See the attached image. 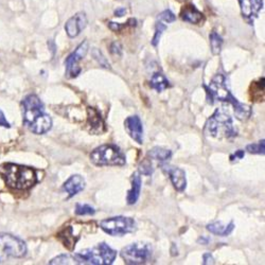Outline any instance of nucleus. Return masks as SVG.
I'll list each match as a JSON object with an SVG mask.
<instances>
[{"instance_id": "1", "label": "nucleus", "mask_w": 265, "mask_h": 265, "mask_svg": "<svg viewBox=\"0 0 265 265\" xmlns=\"http://www.w3.org/2000/svg\"><path fill=\"white\" fill-rule=\"evenodd\" d=\"M23 120L28 129L36 134L47 133L52 127V119L46 113L44 103L36 95H28L22 102Z\"/></svg>"}, {"instance_id": "2", "label": "nucleus", "mask_w": 265, "mask_h": 265, "mask_svg": "<svg viewBox=\"0 0 265 265\" xmlns=\"http://www.w3.org/2000/svg\"><path fill=\"white\" fill-rule=\"evenodd\" d=\"M208 95H210L211 100H218V101L230 103L233 106L234 115L239 120H247L251 115L250 106L241 103L232 96L231 91L226 86V80L223 75H216L209 86H205Z\"/></svg>"}, {"instance_id": "3", "label": "nucleus", "mask_w": 265, "mask_h": 265, "mask_svg": "<svg viewBox=\"0 0 265 265\" xmlns=\"http://www.w3.org/2000/svg\"><path fill=\"white\" fill-rule=\"evenodd\" d=\"M0 174L6 184L15 190H28L38 182L34 169L15 163H5L0 167Z\"/></svg>"}, {"instance_id": "4", "label": "nucleus", "mask_w": 265, "mask_h": 265, "mask_svg": "<svg viewBox=\"0 0 265 265\" xmlns=\"http://www.w3.org/2000/svg\"><path fill=\"white\" fill-rule=\"evenodd\" d=\"M205 134L217 139H230L237 135L232 118L225 107L217 108L205 125Z\"/></svg>"}, {"instance_id": "5", "label": "nucleus", "mask_w": 265, "mask_h": 265, "mask_svg": "<svg viewBox=\"0 0 265 265\" xmlns=\"http://www.w3.org/2000/svg\"><path fill=\"white\" fill-rule=\"evenodd\" d=\"M117 257V251L102 242L93 248L81 250L74 254V260L80 264L109 265L113 264Z\"/></svg>"}, {"instance_id": "6", "label": "nucleus", "mask_w": 265, "mask_h": 265, "mask_svg": "<svg viewBox=\"0 0 265 265\" xmlns=\"http://www.w3.org/2000/svg\"><path fill=\"white\" fill-rule=\"evenodd\" d=\"M90 161L98 167L123 166L126 159L117 145L104 144L91 152Z\"/></svg>"}, {"instance_id": "7", "label": "nucleus", "mask_w": 265, "mask_h": 265, "mask_svg": "<svg viewBox=\"0 0 265 265\" xmlns=\"http://www.w3.org/2000/svg\"><path fill=\"white\" fill-rule=\"evenodd\" d=\"M27 253L26 243L10 233H0V263L9 259L23 258Z\"/></svg>"}, {"instance_id": "8", "label": "nucleus", "mask_w": 265, "mask_h": 265, "mask_svg": "<svg viewBox=\"0 0 265 265\" xmlns=\"http://www.w3.org/2000/svg\"><path fill=\"white\" fill-rule=\"evenodd\" d=\"M101 229L112 236H122L136 230L137 225L134 218L127 216L109 217L100 222Z\"/></svg>"}, {"instance_id": "9", "label": "nucleus", "mask_w": 265, "mask_h": 265, "mask_svg": "<svg viewBox=\"0 0 265 265\" xmlns=\"http://www.w3.org/2000/svg\"><path fill=\"white\" fill-rule=\"evenodd\" d=\"M120 255L126 264H144L152 259L153 250L147 243H133L125 246Z\"/></svg>"}, {"instance_id": "10", "label": "nucleus", "mask_w": 265, "mask_h": 265, "mask_svg": "<svg viewBox=\"0 0 265 265\" xmlns=\"http://www.w3.org/2000/svg\"><path fill=\"white\" fill-rule=\"evenodd\" d=\"M89 49V45L87 41L81 43L78 48L72 52L70 56L66 59V77L69 79L77 78L81 74V68L79 67V63L83 60Z\"/></svg>"}, {"instance_id": "11", "label": "nucleus", "mask_w": 265, "mask_h": 265, "mask_svg": "<svg viewBox=\"0 0 265 265\" xmlns=\"http://www.w3.org/2000/svg\"><path fill=\"white\" fill-rule=\"evenodd\" d=\"M124 127L131 138L138 144L143 143V126L138 116H130L125 119Z\"/></svg>"}, {"instance_id": "12", "label": "nucleus", "mask_w": 265, "mask_h": 265, "mask_svg": "<svg viewBox=\"0 0 265 265\" xmlns=\"http://www.w3.org/2000/svg\"><path fill=\"white\" fill-rule=\"evenodd\" d=\"M162 170L169 175L173 186L178 192H184L187 188L186 173L178 167L170 166V164H163Z\"/></svg>"}, {"instance_id": "13", "label": "nucleus", "mask_w": 265, "mask_h": 265, "mask_svg": "<svg viewBox=\"0 0 265 265\" xmlns=\"http://www.w3.org/2000/svg\"><path fill=\"white\" fill-rule=\"evenodd\" d=\"M87 26V17L85 13L80 12L77 13L75 16L67 21L65 25V30L67 35L71 39H75L81 33L82 30H84Z\"/></svg>"}, {"instance_id": "14", "label": "nucleus", "mask_w": 265, "mask_h": 265, "mask_svg": "<svg viewBox=\"0 0 265 265\" xmlns=\"http://www.w3.org/2000/svg\"><path fill=\"white\" fill-rule=\"evenodd\" d=\"M87 127L94 135H101L106 130L101 115L94 107L87 108Z\"/></svg>"}, {"instance_id": "15", "label": "nucleus", "mask_w": 265, "mask_h": 265, "mask_svg": "<svg viewBox=\"0 0 265 265\" xmlns=\"http://www.w3.org/2000/svg\"><path fill=\"white\" fill-rule=\"evenodd\" d=\"M263 2L264 0H239L243 17L250 23L253 22L254 18L258 17L259 12L262 10Z\"/></svg>"}, {"instance_id": "16", "label": "nucleus", "mask_w": 265, "mask_h": 265, "mask_svg": "<svg viewBox=\"0 0 265 265\" xmlns=\"http://www.w3.org/2000/svg\"><path fill=\"white\" fill-rule=\"evenodd\" d=\"M85 179L81 175L76 174L70 176L65 181V184L63 185V190L68 193V198H71L83 191L85 189Z\"/></svg>"}, {"instance_id": "17", "label": "nucleus", "mask_w": 265, "mask_h": 265, "mask_svg": "<svg viewBox=\"0 0 265 265\" xmlns=\"http://www.w3.org/2000/svg\"><path fill=\"white\" fill-rule=\"evenodd\" d=\"M58 239L63 243L67 249L72 251L76 247V244L79 241V236H75L74 234V228L71 226H67L57 234Z\"/></svg>"}, {"instance_id": "18", "label": "nucleus", "mask_w": 265, "mask_h": 265, "mask_svg": "<svg viewBox=\"0 0 265 265\" xmlns=\"http://www.w3.org/2000/svg\"><path fill=\"white\" fill-rule=\"evenodd\" d=\"M141 176L140 173L135 172L132 177V189L129 191L126 197V202L129 205H135L138 200L140 196V192H141Z\"/></svg>"}, {"instance_id": "19", "label": "nucleus", "mask_w": 265, "mask_h": 265, "mask_svg": "<svg viewBox=\"0 0 265 265\" xmlns=\"http://www.w3.org/2000/svg\"><path fill=\"white\" fill-rule=\"evenodd\" d=\"M180 17L182 21H185L190 24H193V25H197L204 20L202 12H199L197 9L192 5L186 6L184 9H182V11L180 13Z\"/></svg>"}, {"instance_id": "20", "label": "nucleus", "mask_w": 265, "mask_h": 265, "mask_svg": "<svg viewBox=\"0 0 265 265\" xmlns=\"http://www.w3.org/2000/svg\"><path fill=\"white\" fill-rule=\"evenodd\" d=\"M233 222H230L227 226H225L222 222H214L207 225V230L213 234L220 235V236H227L229 235L234 229Z\"/></svg>"}, {"instance_id": "21", "label": "nucleus", "mask_w": 265, "mask_h": 265, "mask_svg": "<svg viewBox=\"0 0 265 265\" xmlns=\"http://www.w3.org/2000/svg\"><path fill=\"white\" fill-rule=\"evenodd\" d=\"M150 86L151 88L157 90L158 93H161L164 89H167L168 87H170V83L168 79L164 77L162 74H159V72H156L150 82Z\"/></svg>"}, {"instance_id": "22", "label": "nucleus", "mask_w": 265, "mask_h": 265, "mask_svg": "<svg viewBox=\"0 0 265 265\" xmlns=\"http://www.w3.org/2000/svg\"><path fill=\"white\" fill-rule=\"evenodd\" d=\"M149 156L153 159L159 161H168L172 157V152L170 150L163 149L160 147H155L149 152Z\"/></svg>"}, {"instance_id": "23", "label": "nucleus", "mask_w": 265, "mask_h": 265, "mask_svg": "<svg viewBox=\"0 0 265 265\" xmlns=\"http://www.w3.org/2000/svg\"><path fill=\"white\" fill-rule=\"evenodd\" d=\"M210 40V47H211L212 54L214 56H218L222 51V46H223V39L221 38V35H218L215 31H212L209 35Z\"/></svg>"}, {"instance_id": "24", "label": "nucleus", "mask_w": 265, "mask_h": 265, "mask_svg": "<svg viewBox=\"0 0 265 265\" xmlns=\"http://www.w3.org/2000/svg\"><path fill=\"white\" fill-rule=\"evenodd\" d=\"M252 99H253V101H255V99L259 100V101H262L261 99V93L263 94V91H264V78H262L259 82H253L252 83Z\"/></svg>"}, {"instance_id": "25", "label": "nucleus", "mask_w": 265, "mask_h": 265, "mask_svg": "<svg viewBox=\"0 0 265 265\" xmlns=\"http://www.w3.org/2000/svg\"><path fill=\"white\" fill-rule=\"evenodd\" d=\"M246 151L250 154H258V155H264L265 153V141L261 140L257 143L248 144L246 147Z\"/></svg>"}, {"instance_id": "26", "label": "nucleus", "mask_w": 265, "mask_h": 265, "mask_svg": "<svg viewBox=\"0 0 265 265\" xmlns=\"http://www.w3.org/2000/svg\"><path fill=\"white\" fill-rule=\"evenodd\" d=\"M91 54H93V57L95 58V60L100 64V66H102L103 68H106V69H111V65H109L107 59L103 56L102 52L100 51L99 49L94 48L93 51H91Z\"/></svg>"}, {"instance_id": "27", "label": "nucleus", "mask_w": 265, "mask_h": 265, "mask_svg": "<svg viewBox=\"0 0 265 265\" xmlns=\"http://www.w3.org/2000/svg\"><path fill=\"white\" fill-rule=\"evenodd\" d=\"M95 213H96L95 208L89 206V205L77 204V206H76V214L77 215H94Z\"/></svg>"}, {"instance_id": "28", "label": "nucleus", "mask_w": 265, "mask_h": 265, "mask_svg": "<svg viewBox=\"0 0 265 265\" xmlns=\"http://www.w3.org/2000/svg\"><path fill=\"white\" fill-rule=\"evenodd\" d=\"M167 30V26L162 24L161 22L157 23L156 25V30H155V35H154V38L152 40V45L154 46V47H156V46L158 45L159 43V40L161 38V35L163 33V31H166Z\"/></svg>"}, {"instance_id": "29", "label": "nucleus", "mask_w": 265, "mask_h": 265, "mask_svg": "<svg viewBox=\"0 0 265 265\" xmlns=\"http://www.w3.org/2000/svg\"><path fill=\"white\" fill-rule=\"evenodd\" d=\"M154 172V169H153V166L152 163L149 159H144L139 166V173L142 175H145V176H150L153 174Z\"/></svg>"}, {"instance_id": "30", "label": "nucleus", "mask_w": 265, "mask_h": 265, "mask_svg": "<svg viewBox=\"0 0 265 265\" xmlns=\"http://www.w3.org/2000/svg\"><path fill=\"white\" fill-rule=\"evenodd\" d=\"M158 20H160L161 22H164V23L171 24V23H174L176 21V16L174 15V13H173L172 11L166 10V11H163L162 13L159 14Z\"/></svg>"}, {"instance_id": "31", "label": "nucleus", "mask_w": 265, "mask_h": 265, "mask_svg": "<svg viewBox=\"0 0 265 265\" xmlns=\"http://www.w3.org/2000/svg\"><path fill=\"white\" fill-rule=\"evenodd\" d=\"M70 255L69 254H60L58 255V257H56L54 259H52L49 264L53 265V264H69V261H70Z\"/></svg>"}, {"instance_id": "32", "label": "nucleus", "mask_w": 265, "mask_h": 265, "mask_svg": "<svg viewBox=\"0 0 265 265\" xmlns=\"http://www.w3.org/2000/svg\"><path fill=\"white\" fill-rule=\"evenodd\" d=\"M111 52H112V54H114V56L120 57L122 54V47H121L120 43H118V42L113 43L111 46Z\"/></svg>"}, {"instance_id": "33", "label": "nucleus", "mask_w": 265, "mask_h": 265, "mask_svg": "<svg viewBox=\"0 0 265 265\" xmlns=\"http://www.w3.org/2000/svg\"><path fill=\"white\" fill-rule=\"evenodd\" d=\"M203 259H204V264L205 265H208V264H214V259L212 257V254L210 252H206L204 253L203 255Z\"/></svg>"}, {"instance_id": "34", "label": "nucleus", "mask_w": 265, "mask_h": 265, "mask_svg": "<svg viewBox=\"0 0 265 265\" xmlns=\"http://www.w3.org/2000/svg\"><path fill=\"white\" fill-rule=\"evenodd\" d=\"M244 155H245V152L244 151H242V150L236 151L234 154L230 155V160L231 161H234L235 159H242L244 157Z\"/></svg>"}, {"instance_id": "35", "label": "nucleus", "mask_w": 265, "mask_h": 265, "mask_svg": "<svg viewBox=\"0 0 265 265\" xmlns=\"http://www.w3.org/2000/svg\"><path fill=\"white\" fill-rule=\"evenodd\" d=\"M0 126H3V127H10V123L8 122L7 118H6L5 114L3 113L2 109H0Z\"/></svg>"}, {"instance_id": "36", "label": "nucleus", "mask_w": 265, "mask_h": 265, "mask_svg": "<svg viewBox=\"0 0 265 265\" xmlns=\"http://www.w3.org/2000/svg\"><path fill=\"white\" fill-rule=\"evenodd\" d=\"M108 27H109V29L115 32H119L122 29V26L118 23H109Z\"/></svg>"}, {"instance_id": "37", "label": "nucleus", "mask_w": 265, "mask_h": 265, "mask_svg": "<svg viewBox=\"0 0 265 265\" xmlns=\"http://www.w3.org/2000/svg\"><path fill=\"white\" fill-rule=\"evenodd\" d=\"M126 13V10L124 8H119L117 9V10L115 11V16H118V17H122L123 15H125Z\"/></svg>"}, {"instance_id": "38", "label": "nucleus", "mask_w": 265, "mask_h": 265, "mask_svg": "<svg viewBox=\"0 0 265 265\" xmlns=\"http://www.w3.org/2000/svg\"><path fill=\"white\" fill-rule=\"evenodd\" d=\"M197 242H198V243H202L203 245H207V244L209 243V239H208V237H204V236H202V237H199Z\"/></svg>"}]
</instances>
